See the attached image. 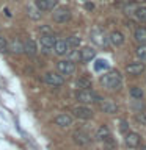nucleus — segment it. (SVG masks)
Instances as JSON below:
<instances>
[{
  "mask_svg": "<svg viewBox=\"0 0 146 150\" xmlns=\"http://www.w3.org/2000/svg\"><path fill=\"white\" fill-rule=\"evenodd\" d=\"M44 81L49 84V86H54V88H60L63 86L64 83V78L61 74H57V72H47L44 75Z\"/></svg>",
  "mask_w": 146,
  "mask_h": 150,
  "instance_id": "4",
  "label": "nucleus"
},
{
  "mask_svg": "<svg viewBox=\"0 0 146 150\" xmlns=\"http://www.w3.org/2000/svg\"><path fill=\"white\" fill-rule=\"evenodd\" d=\"M126 145L127 147H132V149H135V147H138L140 142H141V136L138 133H135V131H129V133H126Z\"/></svg>",
  "mask_w": 146,
  "mask_h": 150,
  "instance_id": "11",
  "label": "nucleus"
},
{
  "mask_svg": "<svg viewBox=\"0 0 146 150\" xmlns=\"http://www.w3.org/2000/svg\"><path fill=\"white\" fill-rule=\"evenodd\" d=\"M54 50H55V53L58 56H64V55L71 53V50H72V49H71L68 39H55Z\"/></svg>",
  "mask_w": 146,
  "mask_h": 150,
  "instance_id": "7",
  "label": "nucleus"
},
{
  "mask_svg": "<svg viewBox=\"0 0 146 150\" xmlns=\"http://www.w3.org/2000/svg\"><path fill=\"white\" fill-rule=\"evenodd\" d=\"M89 36H91V41L96 42L97 45H101V47H107L108 45V38L105 36V33H104L101 28H94Z\"/></svg>",
  "mask_w": 146,
  "mask_h": 150,
  "instance_id": "8",
  "label": "nucleus"
},
{
  "mask_svg": "<svg viewBox=\"0 0 146 150\" xmlns=\"http://www.w3.org/2000/svg\"><path fill=\"white\" fill-rule=\"evenodd\" d=\"M72 112H74L75 117H79V119H83V120L91 119V117H93V110H91V108H88V106H85V105L74 106V108H72Z\"/></svg>",
  "mask_w": 146,
  "mask_h": 150,
  "instance_id": "9",
  "label": "nucleus"
},
{
  "mask_svg": "<svg viewBox=\"0 0 146 150\" xmlns=\"http://www.w3.org/2000/svg\"><path fill=\"white\" fill-rule=\"evenodd\" d=\"M85 9H88V11L94 9V3L93 2H87V3H85Z\"/></svg>",
  "mask_w": 146,
  "mask_h": 150,
  "instance_id": "32",
  "label": "nucleus"
},
{
  "mask_svg": "<svg viewBox=\"0 0 146 150\" xmlns=\"http://www.w3.org/2000/svg\"><path fill=\"white\" fill-rule=\"evenodd\" d=\"M137 56L143 61V63H146V44H140L138 47H137Z\"/></svg>",
  "mask_w": 146,
  "mask_h": 150,
  "instance_id": "24",
  "label": "nucleus"
},
{
  "mask_svg": "<svg viewBox=\"0 0 146 150\" xmlns=\"http://www.w3.org/2000/svg\"><path fill=\"white\" fill-rule=\"evenodd\" d=\"M108 41H110L113 45L120 47V45L124 44V35H122L121 31H112L110 36H108Z\"/></svg>",
  "mask_w": 146,
  "mask_h": 150,
  "instance_id": "15",
  "label": "nucleus"
},
{
  "mask_svg": "<svg viewBox=\"0 0 146 150\" xmlns=\"http://www.w3.org/2000/svg\"><path fill=\"white\" fill-rule=\"evenodd\" d=\"M94 56H96V50L93 49V47H83L82 50H80L79 53V59L83 61V63H89L91 59H94Z\"/></svg>",
  "mask_w": 146,
  "mask_h": 150,
  "instance_id": "12",
  "label": "nucleus"
},
{
  "mask_svg": "<svg viewBox=\"0 0 146 150\" xmlns=\"http://www.w3.org/2000/svg\"><path fill=\"white\" fill-rule=\"evenodd\" d=\"M24 52H25L27 55H36L38 53V45H36V42L33 41V39H27L25 42H24Z\"/></svg>",
  "mask_w": 146,
  "mask_h": 150,
  "instance_id": "16",
  "label": "nucleus"
},
{
  "mask_svg": "<svg viewBox=\"0 0 146 150\" xmlns=\"http://www.w3.org/2000/svg\"><path fill=\"white\" fill-rule=\"evenodd\" d=\"M68 42H69L71 49H75V47H79L80 44H82V39H80L79 36L72 35V36H69V38H68Z\"/></svg>",
  "mask_w": 146,
  "mask_h": 150,
  "instance_id": "28",
  "label": "nucleus"
},
{
  "mask_svg": "<svg viewBox=\"0 0 146 150\" xmlns=\"http://www.w3.org/2000/svg\"><path fill=\"white\" fill-rule=\"evenodd\" d=\"M101 110L104 112H107V114H115L118 111V106L110 100H104V102H101Z\"/></svg>",
  "mask_w": 146,
  "mask_h": 150,
  "instance_id": "18",
  "label": "nucleus"
},
{
  "mask_svg": "<svg viewBox=\"0 0 146 150\" xmlns=\"http://www.w3.org/2000/svg\"><path fill=\"white\" fill-rule=\"evenodd\" d=\"M55 124L61 127V128H68V127L72 125V117L69 114H66V112H63V114H58L55 117Z\"/></svg>",
  "mask_w": 146,
  "mask_h": 150,
  "instance_id": "14",
  "label": "nucleus"
},
{
  "mask_svg": "<svg viewBox=\"0 0 146 150\" xmlns=\"http://www.w3.org/2000/svg\"><path fill=\"white\" fill-rule=\"evenodd\" d=\"M57 69H58V74L61 75H72L75 70V64L71 59H61L57 63Z\"/></svg>",
  "mask_w": 146,
  "mask_h": 150,
  "instance_id": "5",
  "label": "nucleus"
},
{
  "mask_svg": "<svg viewBox=\"0 0 146 150\" xmlns=\"http://www.w3.org/2000/svg\"><path fill=\"white\" fill-rule=\"evenodd\" d=\"M121 131H122V133L127 131V122L126 120H121Z\"/></svg>",
  "mask_w": 146,
  "mask_h": 150,
  "instance_id": "33",
  "label": "nucleus"
},
{
  "mask_svg": "<svg viewBox=\"0 0 146 150\" xmlns=\"http://www.w3.org/2000/svg\"><path fill=\"white\" fill-rule=\"evenodd\" d=\"M134 14H135L137 21L146 22V6H137V8H134Z\"/></svg>",
  "mask_w": 146,
  "mask_h": 150,
  "instance_id": "22",
  "label": "nucleus"
},
{
  "mask_svg": "<svg viewBox=\"0 0 146 150\" xmlns=\"http://www.w3.org/2000/svg\"><path fill=\"white\" fill-rule=\"evenodd\" d=\"M110 128H108L107 125H102V127H99L97 131H96V141H105L107 138H110Z\"/></svg>",
  "mask_w": 146,
  "mask_h": 150,
  "instance_id": "17",
  "label": "nucleus"
},
{
  "mask_svg": "<svg viewBox=\"0 0 146 150\" xmlns=\"http://www.w3.org/2000/svg\"><path fill=\"white\" fill-rule=\"evenodd\" d=\"M134 38L138 44H146V27H138L134 33Z\"/></svg>",
  "mask_w": 146,
  "mask_h": 150,
  "instance_id": "20",
  "label": "nucleus"
},
{
  "mask_svg": "<svg viewBox=\"0 0 146 150\" xmlns=\"http://www.w3.org/2000/svg\"><path fill=\"white\" fill-rule=\"evenodd\" d=\"M52 17H54L55 22L64 23V22H68L69 19H71V11H69V8H66V6H60V8H57L55 11H54Z\"/></svg>",
  "mask_w": 146,
  "mask_h": 150,
  "instance_id": "6",
  "label": "nucleus"
},
{
  "mask_svg": "<svg viewBox=\"0 0 146 150\" xmlns=\"http://www.w3.org/2000/svg\"><path fill=\"white\" fill-rule=\"evenodd\" d=\"M146 66L145 63H132L129 66H126V72L129 75H141L145 72Z\"/></svg>",
  "mask_w": 146,
  "mask_h": 150,
  "instance_id": "13",
  "label": "nucleus"
},
{
  "mask_svg": "<svg viewBox=\"0 0 146 150\" xmlns=\"http://www.w3.org/2000/svg\"><path fill=\"white\" fill-rule=\"evenodd\" d=\"M5 52H8V42L3 36H0V53H5Z\"/></svg>",
  "mask_w": 146,
  "mask_h": 150,
  "instance_id": "30",
  "label": "nucleus"
},
{
  "mask_svg": "<svg viewBox=\"0 0 146 150\" xmlns=\"http://www.w3.org/2000/svg\"><path fill=\"white\" fill-rule=\"evenodd\" d=\"M58 5V0H35V6L39 11H50Z\"/></svg>",
  "mask_w": 146,
  "mask_h": 150,
  "instance_id": "10",
  "label": "nucleus"
},
{
  "mask_svg": "<svg viewBox=\"0 0 146 150\" xmlns=\"http://www.w3.org/2000/svg\"><path fill=\"white\" fill-rule=\"evenodd\" d=\"M74 141L79 145H85V144H88L89 141H91V138H89L87 133H83V131H75L74 133Z\"/></svg>",
  "mask_w": 146,
  "mask_h": 150,
  "instance_id": "19",
  "label": "nucleus"
},
{
  "mask_svg": "<svg viewBox=\"0 0 146 150\" xmlns=\"http://www.w3.org/2000/svg\"><path fill=\"white\" fill-rule=\"evenodd\" d=\"M39 44H41V52L42 53H50V52L54 50L55 36L52 35V33H49V35H41Z\"/></svg>",
  "mask_w": 146,
  "mask_h": 150,
  "instance_id": "3",
  "label": "nucleus"
},
{
  "mask_svg": "<svg viewBox=\"0 0 146 150\" xmlns=\"http://www.w3.org/2000/svg\"><path fill=\"white\" fill-rule=\"evenodd\" d=\"M27 13H28V16H30L31 19H35V21H38V19L41 17V11L36 6H28Z\"/></svg>",
  "mask_w": 146,
  "mask_h": 150,
  "instance_id": "26",
  "label": "nucleus"
},
{
  "mask_svg": "<svg viewBox=\"0 0 146 150\" xmlns=\"http://www.w3.org/2000/svg\"><path fill=\"white\" fill-rule=\"evenodd\" d=\"M75 86L80 89H91V80L88 77H80L77 81H75Z\"/></svg>",
  "mask_w": 146,
  "mask_h": 150,
  "instance_id": "23",
  "label": "nucleus"
},
{
  "mask_svg": "<svg viewBox=\"0 0 146 150\" xmlns=\"http://www.w3.org/2000/svg\"><path fill=\"white\" fill-rule=\"evenodd\" d=\"M101 84L107 89H120L122 84L121 74L118 70H108L107 74H104L101 77Z\"/></svg>",
  "mask_w": 146,
  "mask_h": 150,
  "instance_id": "1",
  "label": "nucleus"
},
{
  "mask_svg": "<svg viewBox=\"0 0 146 150\" xmlns=\"http://www.w3.org/2000/svg\"><path fill=\"white\" fill-rule=\"evenodd\" d=\"M135 119H137V122H138V124L146 125V111H140V112H137Z\"/></svg>",
  "mask_w": 146,
  "mask_h": 150,
  "instance_id": "29",
  "label": "nucleus"
},
{
  "mask_svg": "<svg viewBox=\"0 0 146 150\" xmlns=\"http://www.w3.org/2000/svg\"><path fill=\"white\" fill-rule=\"evenodd\" d=\"M8 50H11L13 53H22L24 52V44L21 41H13L8 44Z\"/></svg>",
  "mask_w": 146,
  "mask_h": 150,
  "instance_id": "21",
  "label": "nucleus"
},
{
  "mask_svg": "<svg viewBox=\"0 0 146 150\" xmlns=\"http://www.w3.org/2000/svg\"><path fill=\"white\" fill-rule=\"evenodd\" d=\"M77 100L82 102V103H99L102 98L97 92H94L93 89H80L77 92Z\"/></svg>",
  "mask_w": 146,
  "mask_h": 150,
  "instance_id": "2",
  "label": "nucleus"
},
{
  "mask_svg": "<svg viewBox=\"0 0 146 150\" xmlns=\"http://www.w3.org/2000/svg\"><path fill=\"white\" fill-rule=\"evenodd\" d=\"M39 31H41V35H49V33H52V30L49 27H42V28H39Z\"/></svg>",
  "mask_w": 146,
  "mask_h": 150,
  "instance_id": "31",
  "label": "nucleus"
},
{
  "mask_svg": "<svg viewBox=\"0 0 146 150\" xmlns=\"http://www.w3.org/2000/svg\"><path fill=\"white\" fill-rule=\"evenodd\" d=\"M141 150H146V145H145V147H143V149H141Z\"/></svg>",
  "mask_w": 146,
  "mask_h": 150,
  "instance_id": "34",
  "label": "nucleus"
},
{
  "mask_svg": "<svg viewBox=\"0 0 146 150\" xmlns=\"http://www.w3.org/2000/svg\"><path fill=\"white\" fill-rule=\"evenodd\" d=\"M130 96L134 97V98H137V100H138V98H143V89L141 88H138V86H134V88H130Z\"/></svg>",
  "mask_w": 146,
  "mask_h": 150,
  "instance_id": "27",
  "label": "nucleus"
},
{
  "mask_svg": "<svg viewBox=\"0 0 146 150\" xmlns=\"http://www.w3.org/2000/svg\"><path fill=\"white\" fill-rule=\"evenodd\" d=\"M108 69V63L105 59H97L96 63H94V70L96 72H102V70Z\"/></svg>",
  "mask_w": 146,
  "mask_h": 150,
  "instance_id": "25",
  "label": "nucleus"
}]
</instances>
